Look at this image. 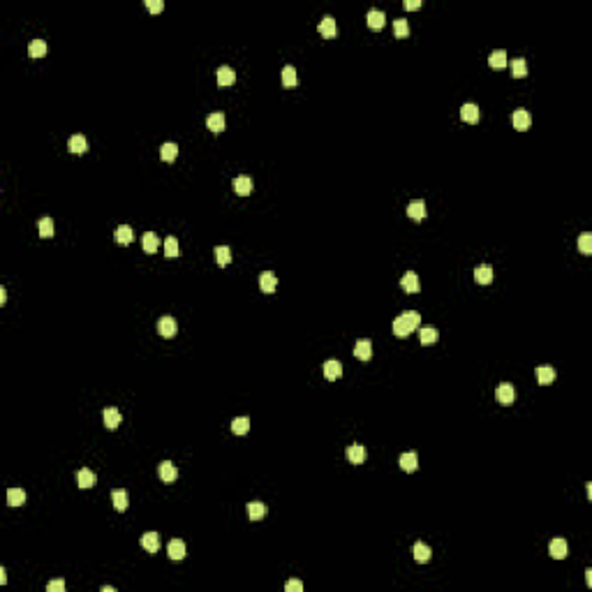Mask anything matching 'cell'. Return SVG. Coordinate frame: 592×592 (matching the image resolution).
<instances>
[{"label": "cell", "instance_id": "6", "mask_svg": "<svg viewBox=\"0 0 592 592\" xmlns=\"http://www.w3.org/2000/svg\"><path fill=\"white\" fill-rule=\"evenodd\" d=\"M347 461L352 463V465H361V463H365V458H368V451H365V447H361V444H352V447H347Z\"/></svg>", "mask_w": 592, "mask_h": 592}, {"label": "cell", "instance_id": "3", "mask_svg": "<svg viewBox=\"0 0 592 592\" xmlns=\"http://www.w3.org/2000/svg\"><path fill=\"white\" fill-rule=\"evenodd\" d=\"M495 398H497V403H502V405H511L513 398H516V391H513V387L509 382H502L495 389Z\"/></svg>", "mask_w": 592, "mask_h": 592}, {"label": "cell", "instance_id": "7", "mask_svg": "<svg viewBox=\"0 0 592 592\" xmlns=\"http://www.w3.org/2000/svg\"><path fill=\"white\" fill-rule=\"evenodd\" d=\"M548 553H551V558H555V560H564L567 558V553H569V546H567V541L564 539L555 537V539L551 541V546H548Z\"/></svg>", "mask_w": 592, "mask_h": 592}, {"label": "cell", "instance_id": "50", "mask_svg": "<svg viewBox=\"0 0 592 592\" xmlns=\"http://www.w3.org/2000/svg\"><path fill=\"white\" fill-rule=\"evenodd\" d=\"M7 301V296H5V287H0V306Z\"/></svg>", "mask_w": 592, "mask_h": 592}, {"label": "cell", "instance_id": "20", "mask_svg": "<svg viewBox=\"0 0 592 592\" xmlns=\"http://www.w3.org/2000/svg\"><path fill=\"white\" fill-rule=\"evenodd\" d=\"M77 484H79V488H93L97 484L95 472H91L88 467H81L79 474H77Z\"/></svg>", "mask_w": 592, "mask_h": 592}, {"label": "cell", "instance_id": "24", "mask_svg": "<svg viewBox=\"0 0 592 592\" xmlns=\"http://www.w3.org/2000/svg\"><path fill=\"white\" fill-rule=\"evenodd\" d=\"M234 190H236V194H241V197L250 194L252 192V178L250 176H236L234 178Z\"/></svg>", "mask_w": 592, "mask_h": 592}, {"label": "cell", "instance_id": "41", "mask_svg": "<svg viewBox=\"0 0 592 592\" xmlns=\"http://www.w3.org/2000/svg\"><path fill=\"white\" fill-rule=\"evenodd\" d=\"M393 33H396V37H407L410 35V23H407V19H396L393 21Z\"/></svg>", "mask_w": 592, "mask_h": 592}, {"label": "cell", "instance_id": "34", "mask_svg": "<svg viewBox=\"0 0 592 592\" xmlns=\"http://www.w3.org/2000/svg\"><path fill=\"white\" fill-rule=\"evenodd\" d=\"M176 155H178V146L174 141H167V143H162V146H160V158L165 160V162L176 160Z\"/></svg>", "mask_w": 592, "mask_h": 592}, {"label": "cell", "instance_id": "8", "mask_svg": "<svg viewBox=\"0 0 592 592\" xmlns=\"http://www.w3.org/2000/svg\"><path fill=\"white\" fill-rule=\"evenodd\" d=\"M461 118L465 120V123H479V118H481V111H479V107L474 102H465L461 107Z\"/></svg>", "mask_w": 592, "mask_h": 592}, {"label": "cell", "instance_id": "45", "mask_svg": "<svg viewBox=\"0 0 592 592\" xmlns=\"http://www.w3.org/2000/svg\"><path fill=\"white\" fill-rule=\"evenodd\" d=\"M178 241H176V236H167V241H165V255L167 257H178Z\"/></svg>", "mask_w": 592, "mask_h": 592}, {"label": "cell", "instance_id": "27", "mask_svg": "<svg viewBox=\"0 0 592 592\" xmlns=\"http://www.w3.org/2000/svg\"><path fill=\"white\" fill-rule=\"evenodd\" d=\"M537 382L539 384H551V382H555V368H551V365H539L537 368Z\"/></svg>", "mask_w": 592, "mask_h": 592}, {"label": "cell", "instance_id": "48", "mask_svg": "<svg viewBox=\"0 0 592 592\" xmlns=\"http://www.w3.org/2000/svg\"><path fill=\"white\" fill-rule=\"evenodd\" d=\"M46 590H49V592H63V590H65V581H63V578H58V581H51L49 585H46Z\"/></svg>", "mask_w": 592, "mask_h": 592}, {"label": "cell", "instance_id": "35", "mask_svg": "<svg viewBox=\"0 0 592 592\" xmlns=\"http://www.w3.org/2000/svg\"><path fill=\"white\" fill-rule=\"evenodd\" d=\"M23 502H26V493H23L21 488L7 490V504H10V507H21Z\"/></svg>", "mask_w": 592, "mask_h": 592}, {"label": "cell", "instance_id": "49", "mask_svg": "<svg viewBox=\"0 0 592 592\" xmlns=\"http://www.w3.org/2000/svg\"><path fill=\"white\" fill-rule=\"evenodd\" d=\"M421 0H405V10H419Z\"/></svg>", "mask_w": 592, "mask_h": 592}, {"label": "cell", "instance_id": "36", "mask_svg": "<svg viewBox=\"0 0 592 592\" xmlns=\"http://www.w3.org/2000/svg\"><path fill=\"white\" fill-rule=\"evenodd\" d=\"M393 333H396V336H398V338H407V336H410V333H412L410 324H407V322H405V319H403V315H400V317H396V319H393Z\"/></svg>", "mask_w": 592, "mask_h": 592}, {"label": "cell", "instance_id": "38", "mask_svg": "<svg viewBox=\"0 0 592 592\" xmlns=\"http://www.w3.org/2000/svg\"><path fill=\"white\" fill-rule=\"evenodd\" d=\"M232 430L236 435H245L250 430V419H248V416H236L232 421Z\"/></svg>", "mask_w": 592, "mask_h": 592}, {"label": "cell", "instance_id": "43", "mask_svg": "<svg viewBox=\"0 0 592 592\" xmlns=\"http://www.w3.org/2000/svg\"><path fill=\"white\" fill-rule=\"evenodd\" d=\"M403 319L407 322V324H410V329H412V331L421 326V315L416 313V310H405V313H403Z\"/></svg>", "mask_w": 592, "mask_h": 592}, {"label": "cell", "instance_id": "15", "mask_svg": "<svg viewBox=\"0 0 592 592\" xmlns=\"http://www.w3.org/2000/svg\"><path fill=\"white\" fill-rule=\"evenodd\" d=\"M407 215H410L414 222L423 220V217H426V201H423V199L410 201V204H407Z\"/></svg>", "mask_w": 592, "mask_h": 592}, {"label": "cell", "instance_id": "42", "mask_svg": "<svg viewBox=\"0 0 592 592\" xmlns=\"http://www.w3.org/2000/svg\"><path fill=\"white\" fill-rule=\"evenodd\" d=\"M511 72L516 79H523V77H528V63H525V58H516L511 63Z\"/></svg>", "mask_w": 592, "mask_h": 592}, {"label": "cell", "instance_id": "40", "mask_svg": "<svg viewBox=\"0 0 592 592\" xmlns=\"http://www.w3.org/2000/svg\"><path fill=\"white\" fill-rule=\"evenodd\" d=\"M28 53H30L33 58H42V56L46 53V42H44V40H33V42L28 44Z\"/></svg>", "mask_w": 592, "mask_h": 592}, {"label": "cell", "instance_id": "16", "mask_svg": "<svg viewBox=\"0 0 592 592\" xmlns=\"http://www.w3.org/2000/svg\"><path fill=\"white\" fill-rule=\"evenodd\" d=\"M365 19H368V26L373 30H380V28H384V23H387V14L382 10H368V14H365Z\"/></svg>", "mask_w": 592, "mask_h": 592}, {"label": "cell", "instance_id": "46", "mask_svg": "<svg viewBox=\"0 0 592 592\" xmlns=\"http://www.w3.org/2000/svg\"><path fill=\"white\" fill-rule=\"evenodd\" d=\"M146 7L151 12H155V14H158V12L165 10V3H162V0H146Z\"/></svg>", "mask_w": 592, "mask_h": 592}, {"label": "cell", "instance_id": "29", "mask_svg": "<svg viewBox=\"0 0 592 592\" xmlns=\"http://www.w3.org/2000/svg\"><path fill=\"white\" fill-rule=\"evenodd\" d=\"M111 502H114L116 511H125L127 509V490H123V488L111 490Z\"/></svg>", "mask_w": 592, "mask_h": 592}, {"label": "cell", "instance_id": "18", "mask_svg": "<svg viewBox=\"0 0 592 592\" xmlns=\"http://www.w3.org/2000/svg\"><path fill=\"white\" fill-rule=\"evenodd\" d=\"M141 548L148 553H158L160 551V535L158 532H143L141 535Z\"/></svg>", "mask_w": 592, "mask_h": 592}, {"label": "cell", "instance_id": "19", "mask_svg": "<svg viewBox=\"0 0 592 592\" xmlns=\"http://www.w3.org/2000/svg\"><path fill=\"white\" fill-rule=\"evenodd\" d=\"M67 148H69V153L81 155V153H86V151H88V139H86L84 134H72V137H69V141H67Z\"/></svg>", "mask_w": 592, "mask_h": 592}, {"label": "cell", "instance_id": "4", "mask_svg": "<svg viewBox=\"0 0 592 592\" xmlns=\"http://www.w3.org/2000/svg\"><path fill=\"white\" fill-rule=\"evenodd\" d=\"M317 30H319V35H322V37H336V35H338V23H336V19L331 17V14L322 17V21H319Z\"/></svg>", "mask_w": 592, "mask_h": 592}, {"label": "cell", "instance_id": "22", "mask_svg": "<svg viewBox=\"0 0 592 592\" xmlns=\"http://www.w3.org/2000/svg\"><path fill=\"white\" fill-rule=\"evenodd\" d=\"M474 280H477L479 285H490V282H493V268H490L488 264L477 266L474 268Z\"/></svg>", "mask_w": 592, "mask_h": 592}, {"label": "cell", "instance_id": "39", "mask_svg": "<svg viewBox=\"0 0 592 592\" xmlns=\"http://www.w3.org/2000/svg\"><path fill=\"white\" fill-rule=\"evenodd\" d=\"M215 262L220 264V266H229V262H232V250H229L227 245H217L215 248Z\"/></svg>", "mask_w": 592, "mask_h": 592}, {"label": "cell", "instance_id": "28", "mask_svg": "<svg viewBox=\"0 0 592 592\" xmlns=\"http://www.w3.org/2000/svg\"><path fill=\"white\" fill-rule=\"evenodd\" d=\"M430 558H433V551H430V548H428L423 541L414 544V560H416V562L426 564V562H430Z\"/></svg>", "mask_w": 592, "mask_h": 592}, {"label": "cell", "instance_id": "47", "mask_svg": "<svg viewBox=\"0 0 592 592\" xmlns=\"http://www.w3.org/2000/svg\"><path fill=\"white\" fill-rule=\"evenodd\" d=\"M285 590H287V592H303V583H301V581H296V578H291V581H287Z\"/></svg>", "mask_w": 592, "mask_h": 592}, {"label": "cell", "instance_id": "2", "mask_svg": "<svg viewBox=\"0 0 592 592\" xmlns=\"http://www.w3.org/2000/svg\"><path fill=\"white\" fill-rule=\"evenodd\" d=\"M158 474H160V479H162L165 484H174V481L178 479V470H176V465H174L171 461H162V463H160Z\"/></svg>", "mask_w": 592, "mask_h": 592}, {"label": "cell", "instance_id": "12", "mask_svg": "<svg viewBox=\"0 0 592 592\" xmlns=\"http://www.w3.org/2000/svg\"><path fill=\"white\" fill-rule=\"evenodd\" d=\"M354 356L361 361H370L373 359V342H370L368 338H361V340L356 342V347H354Z\"/></svg>", "mask_w": 592, "mask_h": 592}, {"label": "cell", "instance_id": "30", "mask_svg": "<svg viewBox=\"0 0 592 592\" xmlns=\"http://www.w3.org/2000/svg\"><path fill=\"white\" fill-rule=\"evenodd\" d=\"M116 241H118L120 245H130L132 241H134V232H132L130 225H120V227L116 229Z\"/></svg>", "mask_w": 592, "mask_h": 592}, {"label": "cell", "instance_id": "17", "mask_svg": "<svg viewBox=\"0 0 592 592\" xmlns=\"http://www.w3.org/2000/svg\"><path fill=\"white\" fill-rule=\"evenodd\" d=\"M215 77H217V86H232L234 81H236V74H234V69L229 67V65H220V67L215 69Z\"/></svg>", "mask_w": 592, "mask_h": 592}, {"label": "cell", "instance_id": "26", "mask_svg": "<svg viewBox=\"0 0 592 592\" xmlns=\"http://www.w3.org/2000/svg\"><path fill=\"white\" fill-rule=\"evenodd\" d=\"M141 245H143V252L153 255V252H158V248H160V239L155 236L153 232H146L141 236Z\"/></svg>", "mask_w": 592, "mask_h": 592}, {"label": "cell", "instance_id": "11", "mask_svg": "<svg viewBox=\"0 0 592 592\" xmlns=\"http://www.w3.org/2000/svg\"><path fill=\"white\" fill-rule=\"evenodd\" d=\"M225 125H227V118H225L222 111H213V114H208V118H206V127L211 132H215V134L225 130Z\"/></svg>", "mask_w": 592, "mask_h": 592}, {"label": "cell", "instance_id": "31", "mask_svg": "<svg viewBox=\"0 0 592 592\" xmlns=\"http://www.w3.org/2000/svg\"><path fill=\"white\" fill-rule=\"evenodd\" d=\"M488 65L493 69H502L504 65H507V51H504V49H497V51H493L488 56Z\"/></svg>", "mask_w": 592, "mask_h": 592}, {"label": "cell", "instance_id": "21", "mask_svg": "<svg viewBox=\"0 0 592 592\" xmlns=\"http://www.w3.org/2000/svg\"><path fill=\"white\" fill-rule=\"evenodd\" d=\"M400 463V470H405V472H414L416 467H419V456L414 454V451H407V454H403L398 458Z\"/></svg>", "mask_w": 592, "mask_h": 592}, {"label": "cell", "instance_id": "52", "mask_svg": "<svg viewBox=\"0 0 592 592\" xmlns=\"http://www.w3.org/2000/svg\"><path fill=\"white\" fill-rule=\"evenodd\" d=\"M0 583H7V576H5V569H0Z\"/></svg>", "mask_w": 592, "mask_h": 592}, {"label": "cell", "instance_id": "33", "mask_svg": "<svg viewBox=\"0 0 592 592\" xmlns=\"http://www.w3.org/2000/svg\"><path fill=\"white\" fill-rule=\"evenodd\" d=\"M248 516H250V521H262L266 516V504L264 502H250L248 504Z\"/></svg>", "mask_w": 592, "mask_h": 592}, {"label": "cell", "instance_id": "10", "mask_svg": "<svg viewBox=\"0 0 592 592\" xmlns=\"http://www.w3.org/2000/svg\"><path fill=\"white\" fill-rule=\"evenodd\" d=\"M167 555H169L171 560H183L185 555H188L185 541H181V539H171V541H169V546H167Z\"/></svg>", "mask_w": 592, "mask_h": 592}, {"label": "cell", "instance_id": "25", "mask_svg": "<svg viewBox=\"0 0 592 592\" xmlns=\"http://www.w3.org/2000/svg\"><path fill=\"white\" fill-rule=\"evenodd\" d=\"M439 333L435 326H421L419 329V340H421V345H433V342H437Z\"/></svg>", "mask_w": 592, "mask_h": 592}, {"label": "cell", "instance_id": "13", "mask_svg": "<svg viewBox=\"0 0 592 592\" xmlns=\"http://www.w3.org/2000/svg\"><path fill=\"white\" fill-rule=\"evenodd\" d=\"M400 287H403L407 294H414V291L421 289V285H419V275L414 273V271H407V273L400 278Z\"/></svg>", "mask_w": 592, "mask_h": 592}, {"label": "cell", "instance_id": "44", "mask_svg": "<svg viewBox=\"0 0 592 592\" xmlns=\"http://www.w3.org/2000/svg\"><path fill=\"white\" fill-rule=\"evenodd\" d=\"M578 250L583 252V255H590L592 252V234L590 232H583L581 236H578Z\"/></svg>", "mask_w": 592, "mask_h": 592}, {"label": "cell", "instance_id": "9", "mask_svg": "<svg viewBox=\"0 0 592 592\" xmlns=\"http://www.w3.org/2000/svg\"><path fill=\"white\" fill-rule=\"evenodd\" d=\"M259 289L266 291V294H273V291L278 289V278H275L273 271H264V273L259 275Z\"/></svg>", "mask_w": 592, "mask_h": 592}, {"label": "cell", "instance_id": "14", "mask_svg": "<svg viewBox=\"0 0 592 592\" xmlns=\"http://www.w3.org/2000/svg\"><path fill=\"white\" fill-rule=\"evenodd\" d=\"M102 419H104V426L109 428V430H116V428L120 426V412L116 410V407H104V412H102Z\"/></svg>", "mask_w": 592, "mask_h": 592}, {"label": "cell", "instance_id": "23", "mask_svg": "<svg viewBox=\"0 0 592 592\" xmlns=\"http://www.w3.org/2000/svg\"><path fill=\"white\" fill-rule=\"evenodd\" d=\"M340 375H342V363H340V361H336V359H329V361H326V363H324V377H326V380L333 382V380H338Z\"/></svg>", "mask_w": 592, "mask_h": 592}, {"label": "cell", "instance_id": "1", "mask_svg": "<svg viewBox=\"0 0 592 592\" xmlns=\"http://www.w3.org/2000/svg\"><path fill=\"white\" fill-rule=\"evenodd\" d=\"M176 331H178V324H176V319L171 317V315H165V317H160V322H158V333L162 338H174L176 336Z\"/></svg>", "mask_w": 592, "mask_h": 592}, {"label": "cell", "instance_id": "51", "mask_svg": "<svg viewBox=\"0 0 592 592\" xmlns=\"http://www.w3.org/2000/svg\"><path fill=\"white\" fill-rule=\"evenodd\" d=\"M585 583H587V585H592V569L585 571Z\"/></svg>", "mask_w": 592, "mask_h": 592}, {"label": "cell", "instance_id": "32", "mask_svg": "<svg viewBox=\"0 0 592 592\" xmlns=\"http://www.w3.org/2000/svg\"><path fill=\"white\" fill-rule=\"evenodd\" d=\"M282 86H287V88L299 86V74H296V67H291V65H285V67H282Z\"/></svg>", "mask_w": 592, "mask_h": 592}, {"label": "cell", "instance_id": "37", "mask_svg": "<svg viewBox=\"0 0 592 592\" xmlns=\"http://www.w3.org/2000/svg\"><path fill=\"white\" fill-rule=\"evenodd\" d=\"M37 232H40L42 239H49V236H53L56 227H53V220H51V217H42V220L37 222Z\"/></svg>", "mask_w": 592, "mask_h": 592}, {"label": "cell", "instance_id": "5", "mask_svg": "<svg viewBox=\"0 0 592 592\" xmlns=\"http://www.w3.org/2000/svg\"><path fill=\"white\" fill-rule=\"evenodd\" d=\"M511 123H513V127H516V130L525 132L530 125H532V116L528 114V109H516V111H513V116H511Z\"/></svg>", "mask_w": 592, "mask_h": 592}]
</instances>
